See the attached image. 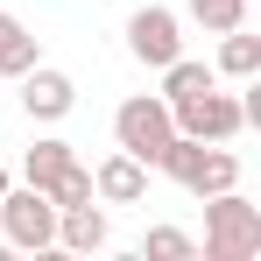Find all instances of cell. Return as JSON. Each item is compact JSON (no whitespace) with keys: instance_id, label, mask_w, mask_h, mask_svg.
Segmentation results:
<instances>
[{"instance_id":"cell-1","label":"cell","mask_w":261,"mask_h":261,"mask_svg":"<svg viewBox=\"0 0 261 261\" xmlns=\"http://www.w3.org/2000/svg\"><path fill=\"white\" fill-rule=\"evenodd\" d=\"M155 170L184 184L191 198H212V191H233L240 184V155L226 148V141H191V134H170L163 141V155H155Z\"/></svg>"},{"instance_id":"cell-2","label":"cell","mask_w":261,"mask_h":261,"mask_svg":"<svg viewBox=\"0 0 261 261\" xmlns=\"http://www.w3.org/2000/svg\"><path fill=\"white\" fill-rule=\"evenodd\" d=\"M261 254V205L233 191L205 198V261H254Z\"/></svg>"},{"instance_id":"cell-3","label":"cell","mask_w":261,"mask_h":261,"mask_svg":"<svg viewBox=\"0 0 261 261\" xmlns=\"http://www.w3.org/2000/svg\"><path fill=\"white\" fill-rule=\"evenodd\" d=\"M170 134H176V120H170V99H163V92H134V99H120V113H113V141L127 148L134 163L155 170V155H163Z\"/></svg>"},{"instance_id":"cell-4","label":"cell","mask_w":261,"mask_h":261,"mask_svg":"<svg viewBox=\"0 0 261 261\" xmlns=\"http://www.w3.org/2000/svg\"><path fill=\"white\" fill-rule=\"evenodd\" d=\"M0 240L7 247H29V254L57 247V205L36 184H7V198H0Z\"/></svg>"},{"instance_id":"cell-5","label":"cell","mask_w":261,"mask_h":261,"mask_svg":"<svg viewBox=\"0 0 261 261\" xmlns=\"http://www.w3.org/2000/svg\"><path fill=\"white\" fill-rule=\"evenodd\" d=\"M127 57H134V64H148V71H163L170 57H184V14L163 7V0L134 7V14H127Z\"/></svg>"},{"instance_id":"cell-6","label":"cell","mask_w":261,"mask_h":261,"mask_svg":"<svg viewBox=\"0 0 261 261\" xmlns=\"http://www.w3.org/2000/svg\"><path fill=\"white\" fill-rule=\"evenodd\" d=\"M170 120H176V134H191V141H233V134L247 127L240 92H219V85H205L198 99H176Z\"/></svg>"},{"instance_id":"cell-7","label":"cell","mask_w":261,"mask_h":261,"mask_svg":"<svg viewBox=\"0 0 261 261\" xmlns=\"http://www.w3.org/2000/svg\"><path fill=\"white\" fill-rule=\"evenodd\" d=\"M71 106H78V78H71V71H57V64H29V71H21V113H29V120H64V113H71Z\"/></svg>"},{"instance_id":"cell-8","label":"cell","mask_w":261,"mask_h":261,"mask_svg":"<svg viewBox=\"0 0 261 261\" xmlns=\"http://www.w3.org/2000/svg\"><path fill=\"white\" fill-rule=\"evenodd\" d=\"M92 198H106V205H141V198H148V163H134L127 148H113V155L92 170Z\"/></svg>"},{"instance_id":"cell-9","label":"cell","mask_w":261,"mask_h":261,"mask_svg":"<svg viewBox=\"0 0 261 261\" xmlns=\"http://www.w3.org/2000/svg\"><path fill=\"white\" fill-rule=\"evenodd\" d=\"M57 247H64V254H99V247H106V212H99V205H64V212H57Z\"/></svg>"},{"instance_id":"cell-10","label":"cell","mask_w":261,"mask_h":261,"mask_svg":"<svg viewBox=\"0 0 261 261\" xmlns=\"http://www.w3.org/2000/svg\"><path fill=\"white\" fill-rule=\"evenodd\" d=\"M212 71H219V78H233V85L261 78V36H247V29H226V36H219Z\"/></svg>"},{"instance_id":"cell-11","label":"cell","mask_w":261,"mask_h":261,"mask_svg":"<svg viewBox=\"0 0 261 261\" xmlns=\"http://www.w3.org/2000/svg\"><path fill=\"white\" fill-rule=\"evenodd\" d=\"M29 64H43V43L29 36L21 14H0V78H21Z\"/></svg>"},{"instance_id":"cell-12","label":"cell","mask_w":261,"mask_h":261,"mask_svg":"<svg viewBox=\"0 0 261 261\" xmlns=\"http://www.w3.org/2000/svg\"><path fill=\"white\" fill-rule=\"evenodd\" d=\"M71 163H78V155H71V141H57V134H43V141H36V148L21 155V184H36V191H49L57 176L71 170Z\"/></svg>"},{"instance_id":"cell-13","label":"cell","mask_w":261,"mask_h":261,"mask_svg":"<svg viewBox=\"0 0 261 261\" xmlns=\"http://www.w3.org/2000/svg\"><path fill=\"white\" fill-rule=\"evenodd\" d=\"M205 85H219V71L212 64H198V57H170V64H163V99H198V92Z\"/></svg>"},{"instance_id":"cell-14","label":"cell","mask_w":261,"mask_h":261,"mask_svg":"<svg viewBox=\"0 0 261 261\" xmlns=\"http://www.w3.org/2000/svg\"><path fill=\"white\" fill-rule=\"evenodd\" d=\"M184 14L205 29V36H226V29H247V0H184Z\"/></svg>"},{"instance_id":"cell-15","label":"cell","mask_w":261,"mask_h":261,"mask_svg":"<svg viewBox=\"0 0 261 261\" xmlns=\"http://www.w3.org/2000/svg\"><path fill=\"white\" fill-rule=\"evenodd\" d=\"M141 254H148V261H191L198 240H191L184 226H148V233H141Z\"/></svg>"},{"instance_id":"cell-16","label":"cell","mask_w":261,"mask_h":261,"mask_svg":"<svg viewBox=\"0 0 261 261\" xmlns=\"http://www.w3.org/2000/svg\"><path fill=\"white\" fill-rule=\"evenodd\" d=\"M43 198L57 205V212H64V205H85V198H92V170H85V163H71V170L57 176V184H49Z\"/></svg>"},{"instance_id":"cell-17","label":"cell","mask_w":261,"mask_h":261,"mask_svg":"<svg viewBox=\"0 0 261 261\" xmlns=\"http://www.w3.org/2000/svg\"><path fill=\"white\" fill-rule=\"evenodd\" d=\"M7 184H14V176H7V163H0V198H7Z\"/></svg>"}]
</instances>
